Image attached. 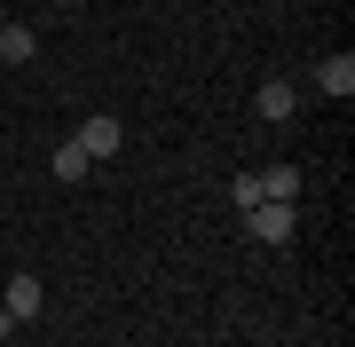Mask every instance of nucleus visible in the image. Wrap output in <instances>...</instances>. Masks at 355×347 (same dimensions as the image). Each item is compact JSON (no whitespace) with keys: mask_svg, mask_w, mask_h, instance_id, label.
<instances>
[{"mask_svg":"<svg viewBox=\"0 0 355 347\" xmlns=\"http://www.w3.org/2000/svg\"><path fill=\"white\" fill-rule=\"evenodd\" d=\"M245 237H261V244H292L300 237V206H245Z\"/></svg>","mask_w":355,"mask_h":347,"instance_id":"nucleus-1","label":"nucleus"},{"mask_svg":"<svg viewBox=\"0 0 355 347\" xmlns=\"http://www.w3.org/2000/svg\"><path fill=\"white\" fill-rule=\"evenodd\" d=\"M71 142H79V150H87V158H119V142H127V127H119L111 111H87V127H79Z\"/></svg>","mask_w":355,"mask_h":347,"instance_id":"nucleus-2","label":"nucleus"},{"mask_svg":"<svg viewBox=\"0 0 355 347\" xmlns=\"http://www.w3.org/2000/svg\"><path fill=\"white\" fill-rule=\"evenodd\" d=\"M0 308H8L16 323H32L40 308H48V292H40V276H32V269H24V276H8V292H0Z\"/></svg>","mask_w":355,"mask_h":347,"instance_id":"nucleus-3","label":"nucleus"},{"mask_svg":"<svg viewBox=\"0 0 355 347\" xmlns=\"http://www.w3.org/2000/svg\"><path fill=\"white\" fill-rule=\"evenodd\" d=\"M253 111H261V118H292V111H300V87H292V79H261Z\"/></svg>","mask_w":355,"mask_h":347,"instance_id":"nucleus-4","label":"nucleus"},{"mask_svg":"<svg viewBox=\"0 0 355 347\" xmlns=\"http://www.w3.org/2000/svg\"><path fill=\"white\" fill-rule=\"evenodd\" d=\"M316 87H324V95H340V103L355 95V55H347V48H340V55H324V64H316Z\"/></svg>","mask_w":355,"mask_h":347,"instance_id":"nucleus-5","label":"nucleus"},{"mask_svg":"<svg viewBox=\"0 0 355 347\" xmlns=\"http://www.w3.org/2000/svg\"><path fill=\"white\" fill-rule=\"evenodd\" d=\"M261 197H268V206H300V166H268L261 174Z\"/></svg>","mask_w":355,"mask_h":347,"instance_id":"nucleus-6","label":"nucleus"},{"mask_svg":"<svg viewBox=\"0 0 355 347\" xmlns=\"http://www.w3.org/2000/svg\"><path fill=\"white\" fill-rule=\"evenodd\" d=\"M32 55H40L32 24H0V64H32Z\"/></svg>","mask_w":355,"mask_h":347,"instance_id":"nucleus-7","label":"nucleus"},{"mask_svg":"<svg viewBox=\"0 0 355 347\" xmlns=\"http://www.w3.org/2000/svg\"><path fill=\"white\" fill-rule=\"evenodd\" d=\"M87 166H95V158L79 150V142H64V150H55V166H48V174H55V181H87Z\"/></svg>","mask_w":355,"mask_h":347,"instance_id":"nucleus-8","label":"nucleus"},{"mask_svg":"<svg viewBox=\"0 0 355 347\" xmlns=\"http://www.w3.org/2000/svg\"><path fill=\"white\" fill-rule=\"evenodd\" d=\"M229 197H237V213L261 206V174H237V181H229Z\"/></svg>","mask_w":355,"mask_h":347,"instance_id":"nucleus-9","label":"nucleus"},{"mask_svg":"<svg viewBox=\"0 0 355 347\" xmlns=\"http://www.w3.org/2000/svg\"><path fill=\"white\" fill-rule=\"evenodd\" d=\"M0 24H8V8H0Z\"/></svg>","mask_w":355,"mask_h":347,"instance_id":"nucleus-10","label":"nucleus"},{"mask_svg":"<svg viewBox=\"0 0 355 347\" xmlns=\"http://www.w3.org/2000/svg\"><path fill=\"white\" fill-rule=\"evenodd\" d=\"M55 8H71V0H55Z\"/></svg>","mask_w":355,"mask_h":347,"instance_id":"nucleus-11","label":"nucleus"}]
</instances>
